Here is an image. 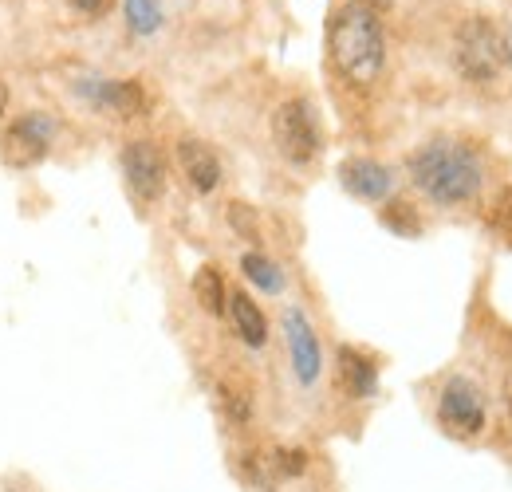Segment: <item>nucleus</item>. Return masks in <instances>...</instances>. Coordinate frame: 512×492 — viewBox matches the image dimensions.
I'll return each mask as SVG.
<instances>
[{
  "label": "nucleus",
  "mask_w": 512,
  "mask_h": 492,
  "mask_svg": "<svg viewBox=\"0 0 512 492\" xmlns=\"http://www.w3.org/2000/svg\"><path fill=\"white\" fill-rule=\"evenodd\" d=\"M229 221H233V229H241L245 237H256V221H253V213H249V205H229Z\"/></svg>",
  "instance_id": "nucleus-20"
},
{
  "label": "nucleus",
  "mask_w": 512,
  "mask_h": 492,
  "mask_svg": "<svg viewBox=\"0 0 512 492\" xmlns=\"http://www.w3.org/2000/svg\"><path fill=\"white\" fill-rule=\"evenodd\" d=\"M123 178H127V189L142 205L158 201L166 193V158H162V150L154 142H142V138L127 142V150H123Z\"/></svg>",
  "instance_id": "nucleus-9"
},
{
  "label": "nucleus",
  "mask_w": 512,
  "mask_h": 492,
  "mask_svg": "<svg viewBox=\"0 0 512 492\" xmlns=\"http://www.w3.org/2000/svg\"><path fill=\"white\" fill-rule=\"evenodd\" d=\"M505 60L512 63V28H509V32H505Z\"/></svg>",
  "instance_id": "nucleus-24"
},
{
  "label": "nucleus",
  "mask_w": 512,
  "mask_h": 492,
  "mask_svg": "<svg viewBox=\"0 0 512 492\" xmlns=\"http://www.w3.org/2000/svg\"><path fill=\"white\" fill-rule=\"evenodd\" d=\"M268 469H272L276 477H300V473L308 469V453H304V449H276L272 461H268Z\"/></svg>",
  "instance_id": "nucleus-18"
},
{
  "label": "nucleus",
  "mask_w": 512,
  "mask_h": 492,
  "mask_svg": "<svg viewBox=\"0 0 512 492\" xmlns=\"http://www.w3.org/2000/svg\"><path fill=\"white\" fill-rule=\"evenodd\" d=\"M272 142H276L280 158L292 162V166L316 162L323 150L316 107H312L308 99H288V103H280L276 115H272Z\"/></svg>",
  "instance_id": "nucleus-4"
},
{
  "label": "nucleus",
  "mask_w": 512,
  "mask_h": 492,
  "mask_svg": "<svg viewBox=\"0 0 512 492\" xmlns=\"http://www.w3.org/2000/svg\"><path fill=\"white\" fill-rule=\"evenodd\" d=\"M359 4H367V8H371V12H383V8H390V4H394V0H359Z\"/></svg>",
  "instance_id": "nucleus-22"
},
{
  "label": "nucleus",
  "mask_w": 512,
  "mask_h": 492,
  "mask_svg": "<svg viewBox=\"0 0 512 492\" xmlns=\"http://www.w3.org/2000/svg\"><path fill=\"white\" fill-rule=\"evenodd\" d=\"M280 327H284V343H288V359H292V370H296V382L300 386H316L323 374V351L312 319L300 308H288Z\"/></svg>",
  "instance_id": "nucleus-8"
},
{
  "label": "nucleus",
  "mask_w": 512,
  "mask_h": 492,
  "mask_svg": "<svg viewBox=\"0 0 512 492\" xmlns=\"http://www.w3.org/2000/svg\"><path fill=\"white\" fill-rule=\"evenodd\" d=\"M8 111V87H4V79H0V115Z\"/></svg>",
  "instance_id": "nucleus-23"
},
{
  "label": "nucleus",
  "mask_w": 512,
  "mask_h": 492,
  "mask_svg": "<svg viewBox=\"0 0 512 492\" xmlns=\"http://www.w3.org/2000/svg\"><path fill=\"white\" fill-rule=\"evenodd\" d=\"M241 272H245L249 284H256V288L268 292V296H280V292H284V272H280V264L268 260L264 252H245V256H241Z\"/></svg>",
  "instance_id": "nucleus-14"
},
{
  "label": "nucleus",
  "mask_w": 512,
  "mask_h": 492,
  "mask_svg": "<svg viewBox=\"0 0 512 492\" xmlns=\"http://www.w3.org/2000/svg\"><path fill=\"white\" fill-rule=\"evenodd\" d=\"M56 130H60V126H56V119H52L48 111H28V115H20L16 123L0 134V158H4V166H12V170H32V166H40V162L48 158L52 142H56Z\"/></svg>",
  "instance_id": "nucleus-5"
},
{
  "label": "nucleus",
  "mask_w": 512,
  "mask_h": 492,
  "mask_svg": "<svg viewBox=\"0 0 512 492\" xmlns=\"http://www.w3.org/2000/svg\"><path fill=\"white\" fill-rule=\"evenodd\" d=\"M453 63L469 83H493L505 67V40L485 16H469L453 36Z\"/></svg>",
  "instance_id": "nucleus-3"
},
{
  "label": "nucleus",
  "mask_w": 512,
  "mask_h": 492,
  "mask_svg": "<svg viewBox=\"0 0 512 492\" xmlns=\"http://www.w3.org/2000/svg\"><path fill=\"white\" fill-rule=\"evenodd\" d=\"M438 418L457 437H477L485 430V398H481L477 382H469L465 374H453L438 394Z\"/></svg>",
  "instance_id": "nucleus-7"
},
{
  "label": "nucleus",
  "mask_w": 512,
  "mask_h": 492,
  "mask_svg": "<svg viewBox=\"0 0 512 492\" xmlns=\"http://www.w3.org/2000/svg\"><path fill=\"white\" fill-rule=\"evenodd\" d=\"M493 221H497V229L509 237V245H512V189H505V193L497 197V213H493Z\"/></svg>",
  "instance_id": "nucleus-19"
},
{
  "label": "nucleus",
  "mask_w": 512,
  "mask_h": 492,
  "mask_svg": "<svg viewBox=\"0 0 512 492\" xmlns=\"http://www.w3.org/2000/svg\"><path fill=\"white\" fill-rule=\"evenodd\" d=\"M178 162L182 174L197 193H213L221 185V158L213 154V146H205L201 138H182L178 142Z\"/></svg>",
  "instance_id": "nucleus-11"
},
{
  "label": "nucleus",
  "mask_w": 512,
  "mask_h": 492,
  "mask_svg": "<svg viewBox=\"0 0 512 492\" xmlns=\"http://www.w3.org/2000/svg\"><path fill=\"white\" fill-rule=\"evenodd\" d=\"M383 225L386 229H394L398 237H418V233H422V221H418L414 205H406V201H390V205H386Z\"/></svg>",
  "instance_id": "nucleus-17"
},
{
  "label": "nucleus",
  "mask_w": 512,
  "mask_h": 492,
  "mask_svg": "<svg viewBox=\"0 0 512 492\" xmlns=\"http://www.w3.org/2000/svg\"><path fill=\"white\" fill-rule=\"evenodd\" d=\"M193 296H197V304L209 311V315H221V311L229 308V292H225V280H221V272H217L213 264L197 268V276H193Z\"/></svg>",
  "instance_id": "nucleus-15"
},
{
  "label": "nucleus",
  "mask_w": 512,
  "mask_h": 492,
  "mask_svg": "<svg viewBox=\"0 0 512 492\" xmlns=\"http://www.w3.org/2000/svg\"><path fill=\"white\" fill-rule=\"evenodd\" d=\"M67 4H71L79 16H91V20H95V16H103V12L111 8V0H67Z\"/></svg>",
  "instance_id": "nucleus-21"
},
{
  "label": "nucleus",
  "mask_w": 512,
  "mask_h": 492,
  "mask_svg": "<svg viewBox=\"0 0 512 492\" xmlns=\"http://www.w3.org/2000/svg\"><path fill=\"white\" fill-rule=\"evenodd\" d=\"M123 12H127V24L134 36H154L166 20L162 0H123Z\"/></svg>",
  "instance_id": "nucleus-16"
},
{
  "label": "nucleus",
  "mask_w": 512,
  "mask_h": 492,
  "mask_svg": "<svg viewBox=\"0 0 512 492\" xmlns=\"http://www.w3.org/2000/svg\"><path fill=\"white\" fill-rule=\"evenodd\" d=\"M339 382L351 398H371L379 390V367L371 355L355 347H339Z\"/></svg>",
  "instance_id": "nucleus-12"
},
{
  "label": "nucleus",
  "mask_w": 512,
  "mask_h": 492,
  "mask_svg": "<svg viewBox=\"0 0 512 492\" xmlns=\"http://www.w3.org/2000/svg\"><path fill=\"white\" fill-rule=\"evenodd\" d=\"M229 315H233L237 335H241L249 347H264V343H268V319H264V311L253 304L249 292H233V296H229Z\"/></svg>",
  "instance_id": "nucleus-13"
},
{
  "label": "nucleus",
  "mask_w": 512,
  "mask_h": 492,
  "mask_svg": "<svg viewBox=\"0 0 512 492\" xmlns=\"http://www.w3.org/2000/svg\"><path fill=\"white\" fill-rule=\"evenodd\" d=\"M327 52H331L335 71L347 83H355V87L375 83L386 63V36L379 12H371L359 0L343 4L327 24Z\"/></svg>",
  "instance_id": "nucleus-1"
},
{
  "label": "nucleus",
  "mask_w": 512,
  "mask_h": 492,
  "mask_svg": "<svg viewBox=\"0 0 512 492\" xmlns=\"http://www.w3.org/2000/svg\"><path fill=\"white\" fill-rule=\"evenodd\" d=\"M87 107L115 115V119H138L146 111V87L138 79H107V75H79L71 87Z\"/></svg>",
  "instance_id": "nucleus-6"
},
{
  "label": "nucleus",
  "mask_w": 512,
  "mask_h": 492,
  "mask_svg": "<svg viewBox=\"0 0 512 492\" xmlns=\"http://www.w3.org/2000/svg\"><path fill=\"white\" fill-rule=\"evenodd\" d=\"M410 182L418 193H426L434 205H465L481 193V162L461 142H426L410 158Z\"/></svg>",
  "instance_id": "nucleus-2"
},
{
  "label": "nucleus",
  "mask_w": 512,
  "mask_h": 492,
  "mask_svg": "<svg viewBox=\"0 0 512 492\" xmlns=\"http://www.w3.org/2000/svg\"><path fill=\"white\" fill-rule=\"evenodd\" d=\"M339 185L351 197H359L367 205H379V201L390 197V189H394V170L383 166V162H375V158H347L339 166Z\"/></svg>",
  "instance_id": "nucleus-10"
}]
</instances>
